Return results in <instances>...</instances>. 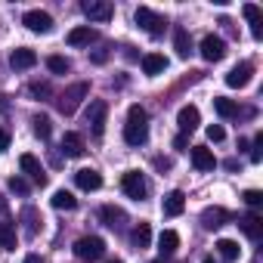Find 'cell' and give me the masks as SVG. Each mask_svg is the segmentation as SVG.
<instances>
[{
    "instance_id": "6da1fadb",
    "label": "cell",
    "mask_w": 263,
    "mask_h": 263,
    "mask_svg": "<svg viewBox=\"0 0 263 263\" xmlns=\"http://www.w3.org/2000/svg\"><path fill=\"white\" fill-rule=\"evenodd\" d=\"M149 140V111L143 105H130L124 124V143L127 146H146Z\"/></svg>"
},
{
    "instance_id": "7a4b0ae2",
    "label": "cell",
    "mask_w": 263,
    "mask_h": 263,
    "mask_svg": "<svg viewBox=\"0 0 263 263\" xmlns=\"http://www.w3.org/2000/svg\"><path fill=\"white\" fill-rule=\"evenodd\" d=\"M87 96H90V84H84V81H81V84H71L65 93H59V99H56V108H59V111L68 118V115H74V111H78V105H81Z\"/></svg>"
},
{
    "instance_id": "3957f363",
    "label": "cell",
    "mask_w": 263,
    "mask_h": 263,
    "mask_svg": "<svg viewBox=\"0 0 263 263\" xmlns=\"http://www.w3.org/2000/svg\"><path fill=\"white\" fill-rule=\"evenodd\" d=\"M134 19H137V25H140L143 31H149L152 37L164 34V28H167V19H164V16H158V13H155V10H149V7H140V10L134 13Z\"/></svg>"
},
{
    "instance_id": "277c9868",
    "label": "cell",
    "mask_w": 263,
    "mask_h": 263,
    "mask_svg": "<svg viewBox=\"0 0 263 263\" xmlns=\"http://www.w3.org/2000/svg\"><path fill=\"white\" fill-rule=\"evenodd\" d=\"M121 189H124V195H127V198H134V201H143V198H146V192H149L146 177H143L140 171H127V174L121 177Z\"/></svg>"
},
{
    "instance_id": "5b68a950",
    "label": "cell",
    "mask_w": 263,
    "mask_h": 263,
    "mask_svg": "<svg viewBox=\"0 0 263 263\" xmlns=\"http://www.w3.org/2000/svg\"><path fill=\"white\" fill-rule=\"evenodd\" d=\"M74 254H78L81 260H99V257L105 254V241H102L99 235H84V238L74 241Z\"/></svg>"
},
{
    "instance_id": "8992f818",
    "label": "cell",
    "mask_w": 263,
    "mask_h": 263,
    "mask_svg": "<svg viewBox=\"0 0 263 263\" xmlns=\"http://www.w3.org/2000/svg\"><path fill=\"white\" fill-rule=\"evenodd\" d=\"M22 25H25L28 31H34V34H50V31H53V16L44 13V10H28V13L22 16Z\"/></svg>"
},
{
    "instance_id": "52a82bcc",
    "label": "cell",
    "mask_w": 263,
    "mask_h": 263,
    "mask_svg": "<svg viewBox=\"0 0 263 263\" xmlns=\"http://www.w3.org/2000/svg\"><path fill=\"white\" fill-rule=\"evenodd\" d=\"M105 118H108V105L102 99H93L87 105V124L93 130V137H102V130H105Z\"/></svg>"
},
{
    "instance_id": "ba28073f",
    "label": "cell",
    "mask_w": 263,
    "mask_h": 263,
    "mask_svg": "<svg viewBox=\"0 0 263 263\" xmlns=\"http://www.w3.org/2000/svg\"><path fill=\"white\" fill-rule=\"evenodd\" d=\"M81 10H84V16H87L90 22H108L111 13H115V7L108 4V0H84Z\"/></svg>"
},
{
    "instance_id": "9c48e42d",
    "label": "cell",
    "mask_w": 263,
    "mask_h": 263,
    "mask_svg": "<svg viewBox=\"0 0 263 263\" xmlns=\"http://www.w3.org/2000/svg\"><path fill=\"white\" fill-rule=\"evenodd\" d=\"M201 56H204L208 62H220V59L226 56V41L217 37V34H208V37L201 41Z\"/></svg>"
},
{
    "instance_id": "30bf717a",
    "label": "cell",
    "mask_w": 263,
    "mask_h": 263,
    "mask_svg": "<svg viewBox=\"0 0 263 263\" xmlns=\"http://www.w3.org/2000/svg\"><path fill=\"white\" fill-rule=\"evenodd\" d=\"M251 74H254V65H251V62H238V65L226 74V84L235 87V90H241V87L251 84Z\"/></svg>"
},
{
    "instance_id": "8fae6325",
    "label": "cell",
    "mask_w": 263,
    "mask_h": 263,
    "mask_svg": "<svg viewBox=\"0 0 263 263\" xmlns=\"http://www.w3.org/2000/svg\"><path fill=\"white\" fill-rule=\"evenodd\" d=\"M74 183H78L84 192H96V189L102 186V174L93 171V167H81V171L74 174Z\"/></svg>"
},
{
    "instance_id": "7c38bea8",
    "label": "cell",
    "mask_w": 263,
    "mask_h": 263,
    "mask_svg": "<svg viewBox=\"0 0 263 263\" xmlns=\"http://www.w3.org/2000/svg\"><path fill=\"white\" fill-rule=\"evenodd\" d=\"M161 211H164V217H180V214L186 211V195H183L180 189L167 192L164 201H161Z\"/></svg>"
},
{
    "instance_id": "4fadbf2b",
    "label": "cell",
    "mask_w": 263,
    "mask_h": 263,
    "mask_svg": "<svg viewBox=\"0 0 263 263\" xmlns=\"http://www.w3.org/2000/svg\"><path fill=\"white\" fill-rule=\"evenodd\" d=\"M10 65H13L16 71L34 68V65H37V53H34V50H28V47H19V50H13V56H10Z\"/></svg>"
},
{
    "instance_id": "5bb4252c",
    "label": "cell",
    "mask_w": 263,
    "mask_h": 263,
    "mask_svg": "<svg viewBox=\"0 0 263 263\" xmlns=\"http://www.w3.org/2000/svg\"><path fill=\"white\" fill-rule=\"evenodd\" d=\"M19 167H22V174H28L37 186L47 183V174H44V167H41V161H37L34 155H22V158H19Z\"/></svg>"
},
{
    "instance_id": "9a60e30c",
    "label": "cell",
    "mask_w": 263,
    "mask_h": 263,
    "mask_svg": "<svg viewBox=\"0 0 263 263\" xmlns=\"http://www.w3.org/2000/svg\"><path fill=\"white\" fill-rule=\"evenodd\" d=\"M226 220H229V211L226 208H204L201 211V226L204 229H220Z\"/></svg>"
},
{
    "instance_id": "2e32d148",
    "label": "cell",
    "mask_w": 263,
    "mask_h": 263,
    "mask_svg": "<svg viewBox=\"0 0 263 263\" xmlns=\"http://www.w3.org/2000/svg\"><path fill=\"white\" fill-rule=\"evenodd\" d=\"M198 121H201V115H198V108H195V105H183V108H180V115H177V124H180L183 134H192V130L198 127Z\"/></svg>"
},
{
    "instance_id": "e0dca14e",
    "label": "cell",
    "mask_w": 263,
    "mask_h": 263,
    "mask_svg": "<svg viewBox=\"0 0 263 263\" xmlns=\"http://www.w3.org/2000/svg\"><path fill=\"white\" fill-rule=\"evenodd\" d=\"M62 152L68 155V158H81L87 149H84V137L81 134H74V130H68V134L62 137Z\"/></svg>"
},
{
    "instance_id": "ac0fdd59",
    "label": "cell",
    "mask_w": 263,
    "mask_h": 263,
    "mask_svg": "<svg viewBox=\"0 0 263 263\" xmlns=\"http://www.w3.org/2000/svg\"><path fill=\"white\" fill-rule=\"evenodd\" d=\"M192 164H195V171H214V167H217V158H214L211 149L192 146Z\"/></svg>"
},
{
    "instance_id": "d6986e66",
    "label": "cell",
    "mask_w": 263,
    "mask_h": 263,
    "mask_svg": "<svg viewBox=\"0 0 263 263\" xmlns=\"http://www.w3.org/2000/svg\"><path fill=\"white\" fill-rule=\"evenodd\" d=\"M241 13H245V19L251 22V34L260 41V37H263V28H260V25H263V16H260V7H257V4H245Z\"/></svg>"
},
{
    "instance_id": "ffe728a7",
    "label": "cell",
    "mask_w": 263,
    "mask_h": 263,
    "mask_svg": "<svg viewBox=\"0 0 263 263\" xmlns=\"http://www.w3.org/2000/svg\"><path fill=\"white\" fill-rule=\"evenodd\" d=\"M99 217H102V223L111 226V229H121V226L127 223V214H124L121 208H115V204H105V208L99 211Z\"/></svg>"
},
{
    "instance_id": "44dd1931",
    "label": "cell",
    "mask_w": 263,
    "mask_h": 263,
    "mask_svg": "<svg viewBox=\"0 0 263 263\" xmlns=\"http://www.w3.org/2000/svg\"><path fill=\"white\" fill-rule=\"evenodd\" d=\"M164 68H167V59H164L161 53H146V56H143V71H146L149 78L161 74Z\"/></svg>"
},
{
    "instance_id": "7402d4cb",
    "label": "cell",
    "mask_w": 263,
    "mask_h": 263,
    "mask_svg": "<svg viewBox=\"0 0 263 263\" xmlns=\"http://www.w3.org/2000/svg\"><path fill=\"white\" fill-rule=\"evenodd\" d=\"M238 226H241V232H245L248 238H254V241L263 235V220H260L257 214H248V217H241V220H238Z\"/></svg>"
},
{
    "instance_id": "603a6c76",
    "label": "cell",
    "mask_w": 263,
    "mask_h": 263,
    "mask_svg": "<svg viewBox=\"0 0 263 263\" xmlns=\"http://www.w3.org/2000/svg\"><path fill=\"white\" fill-rule=\"evenodd\" d=\"M174 47H177V56H180V59H189V53H192V37H189L186 28H177V31H174Z\"/></svg>"
},
{
    "instance_id": "cb8c5ba5",
    "label": "cell",
    "mask_w": 263,
    "mask_h": 263,
    "mask_svg": "<svg viewBox=\"0 0 263 263\" xmlns=\"http://www.w3.org/2000/svg\"><path fill=\"white\" fill-rule=\"evenodd\" d=\"M177 248H180V235H177L174 229H164V232L158 235V251H161L164 257H171Z\"/></svg>"
},
{
    "instance_id": "d4e9b609",
    "label": "cell",
    "mask_w": 263,
    "mask_h": 263,
    "mask_svg": "<svg viewBox=\"0 0 263 263\" xmlns=\"http://www.w3.org/2000/svg\"><path fill=\"white\" fill-rule=\"evenodd\" d=\"M93 37H96V31H93L90 25H81V28H71V31H68V44H71V47H84V44H90Z\"/></svg>"
},
{
    "instance_id": "484cf974",
    "label": "cell",
    "mask_w": 263,
    "mask_h": 263,
    "mask_svg": "<svg viewBox=\"0 0 263 263\" xmlns=\"http://www.w3.org/2000/svg\"><path fill=\"white\" fill-rule=\"evenodd\" d=\"M217 254H220L226 263H232V260H238L241 248H238V241H232V238H220V241H217Z\"/></svg>"
},
{
    "instance_id": "4316f807",
    "label": "cell",
    "mask_w": 263,
    "mask_h": 263,
    "mask_svg": "<svg viewBox=\"0 0 263 263\" xmlns=\"http://www.w3.org/2000/svg\"><path fill=\"white\" fill-rule=\"evenodd\" d=\"M130 241H134V248H149V241H152V226L149 223H140L137 229H134V235H130Z\"/></svg>"
},
{
    "instance_id": "83f0119b",
    "label": "cell",
    "mask_w": 263,
    "mask_h": 263,
    "mask_svg": "<svg viewBox=\"0 0 263 263\" xmlns=\"http://www.w3.org/2000/svg\"><path fill=\"white\" fill-rule=\"evenodd\" d=\"M214 111H217L220 118H235V115H238V105H235L232 99H226V96H217V99H214Z\"/></svg>"
},
{
    "instance_id": "f1b7e54d",
    "label": "cell",
    "mask_w": 263,
    "mask_h": 263,
    "mask_svg": "<svg viewBox=\"0 0 263 263\" xmlns=\"http://www.w3.org/2000/svg\"><path fill=\"white\" fill-rule=\"evenodd\" d=\"M53 208H56V211H74V208H78V198H74L71 192L59 189V192L53 195Z\"/></svg>"
},
{
    "instance_id": "f546056e",
    "label": "cell",
    "mask_w": 263,
    "mask_h": 263,
    "mask_svg": "<svg viewBox=\"0 0 263 263\" xmlns=\"http://www.w3.org/2000/svg\"><path fill=\"white\" fill-rule=\"evenodd\" d=\"M0 245H4V251H16V226L13 223H0Z\"/></svg>"
},
{
    "instance_id": "4dcf8cb0",
    "label": "cell",
    "mask_w": 263,
    "mask_h": 263,
    "mask_svg": "<svg viewBox=\"0 0 263 263\" xmlns=\"http://www.w3.org/2000/svg\"><path fill=\"white\" fill-rule=\"evenodd\" d=\"M34 137H41V140H50V134H53V124H50V118L47 115H34Z\"/></svg>"
},
{
    "instance_id": "1f68e13d",
    "label": "cell",
    "mask_w": 263,
    "mask_h": 263,
    "mask_svg": "<svg viewBox=\"0 0 263 263\" xmlns=\"http://www.w3.org/2000/svg\"><path fill=\"white\" fill-rule=\"evenodd\" d=\"M47 68H50L53 74H68V71H71V62H68L65 56H50V59H47Z\"/></svg>"
},
{
    "instance_id": "d6a6232c",
    "label": "cell",
    "mask_w": 263,
    "mask_h": 263,
    "mask_svg": "<svg viewBox=\"0 0 263 263\" xmlns=\"http://www.w3.org/2000/svg\"><path fill=\"white\" fill-rule=\"evenodd\" d=\"M208 140H211V143H223V140H226V130H223L220 124H211V127H208Z\"/></svg>"
},
{
    "instance_id": "836d02e7",
    "label": "cell",
    "mask_w": 263,
    "mask_h": 263,
    "mask_svg": "<svg viewBox=\"0 0 263 263\" xmlns=\"http://www.w3.org/2000/svg\"><path fill=\"white\" fill-rule=\"evenodd\" d=\"M10 192H16V195H28V183H25L22 177H10Z\"/></svg>"
},
{
    "instance_id": "e575fe53",
    "label": "cell",
    "mask_w": 263,
    "mask_h": 263,
    "mask_svg": "<svg viewBox=\"0 0 263 263\" xmlns=\"http://www.w3.org/2000/svg\"><path fill=\"white\" fill-rule=\"evenodd\" d=\"M260 149H263V134H257V137H254V149H251V161H254V164H260V158H263V152H260Z\"/></svg>"
},
{
    "instance_id": "d590c367",
    "label": "cell",
    "mask_w": 263,
    "mask_h": 263,
    "mask_svg": "<svg viewBox=\"0 0 263 263\" xmlns=\"http://www.w3.org/2000/svg\"><path fill=\"white\" fill-rule=\"evenodd\" d=\"M245 204H251V208H257V204H263V192H257V189H248L245 195Z\"/></svg>"
},
{
    "instance_id": "8d00e7d4",
    "label": "cell",
    "mask_w": 263,
    "mask_h": 263,
    "mask_svg": "<svg viewBox=\"0 0 263 263\" xmlns=\"http://www.w3.org/2000/svg\"><path fill=\"white\" fill-rule=\"evenodd\" d=\"M10 149V130H4V127H0V155H4Z\"/></svg>"
},
{
    "instance_id": "74e56055",
    "label": "cell",
    "mask_w": 263,
    "mask_h": 263,
    "mask_svg": "<svg viewBox=\"0 0 263 263\" xmlns=\"http://www.w3.org/2000/svg\"><path fill=\"white\" fill-rule=\"evenodd\" d=\"M31 93L34 96H50V84H31Z\"/></svg>"
},
{
    "instance_id": "f35d334b",
    "label": "cell",
    "mask_w": 263,
    "mask_h": 263,
    "mask_svg": "<svg viewBox=\"0 0 263 263\" xmlns=\"http://www.w3.org/2000/svg\"><path fill=\"white\" fill-rule=\"evenodd\" d=\"M186 143H189V137H186V134H180V137L174 140V146H177V149H186Z\"/></svg>"
},
{
    "instance_id": "ab89813d",
    "label": "cell",
    "mask_w": 263,
    "mask_h": 263,
    "mask_svg": "<svg viewBox=\"0 0 263 263\" xmlns=\"http://www.w3.org/2000/svg\"><path fill=\"white\" fill-rule=\"evenodd\" d=\"M155 167H158V171H171V161H167V158H155Z\"/></svg>"
},
{
    "instance_id": "60d3db41",
    "label": "cell",
    "mask_w": 263,
    "mask_h": 263,
    "mask_svg": "<svg viewBox=\"0 0 263 263\" xmlns=\"http://www.w3.org/2000/svg\"><path fill=\"white\" fill-rule=\"evenodd\" d=\"M105 59H108V53H105V50H96V53H93V62H105Z\"/></svg>"
},
{
    "instance_id": "b9f144b4",
    "label": "cell",
    "mask_w": 263,
    "mask_h": 263,
    "mask_svg": "<svg viewBox=\"0 0 263 263\" xmlns=\"http://www.w3.org/2000/svg\"><path fill=\"white\" fill-rule=\"evenodd\" d=\"M223 167H226V171H238V161H235V158H229V161H226Z\"/></svg>"
},
{
    "instance_id": "7bdbcfd3",
    "label": "cell",
    "mask_w": 263,
    "mask_h": 263,
    "mask_svg": "<svg viewBox=\"0 0 263 263\" xmlns=\"http://www.w3.org/2000/svg\"><path fill=\"white\" fill-rule=\"evenodd\" d=\"M25 263H41V257H37V254H28V257H25Z\"/></svg>"
},
{
    "instance_id": "ee69618b",
    "label": "cell",
    "mask_w": 263,
    "mask_h": 263,
    "mask_svg": "<svg viewBox=\"0 0 263 263\" xmlns=\"http://www.w3.org/2000/svg\"><path fill=\"white\" fill-rule=\"evenodd\" d=\"M201 263H217V260H214V257H204V260H201Z\"/></svg>"
},
{
    "instance_id": "f6af8a7d",
    "label": "cell",
    "mask_w": 263,
    "mask_h": 263,
    "mask_svg": "<svg viewBox=\"0 0 263 263\" xmlns=\"http://www.w3.org/2000/svg\"><path fill=\"white\" fill-rule=\"evenodd\" d=\"M105 263H124V260H105Z\"/></svg>"
}]
</instances>
